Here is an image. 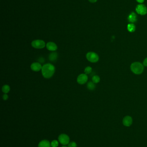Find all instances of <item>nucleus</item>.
<instances>
[{
	"label": "nucleus",
	"mask_w": 147,
	"mask_h": 147,
	"mask_svg": "<svg viewBox=\"0 0 147 147\" xmlns=\"http://www.w3.org/2000/svg\"><path fill=\"white\" fill-rule=\"evenodd\" d=\"M55 67L52 64L48 63L43 66L41 69V73L44 78L48 79L54 75L55 72Z\"/></svg>",
	"instance_id": "obj_1"
},
{
	"label": "nucleus",
	"mask_w": 147,
	"mask_h": 147,
	"mask_svg": "<svg viewBox=\"0 0 147 147\" xmlns=\"http://www.w3.org/2000/svg\"><path fill=\"white\" fill-rule=\"evenodd\" d=\"M131 70L135 75H140L144 71V65L139 62L132 63L130 66Z\"/></svg>",
	"instance_id": "obj_2"
},
{
	"label": "nucleus",
	"mask_w": 147,
	"mask_h": 147,
	"mask_svg": "<svg viewBox=\"0 0 147 147\" xmlns=\"http://www.w3.org/2000/svg\"><path fill=\"white\" fill-rule=\"evenodd\" d=\"M86 58L91 63H97L99 60V56L95 52H90L87 53Z\"/></svg>",
	"instance_id": "obj_3"
},
{
	"label": "nucleus",
	"mask_w": 147,
	"mask_h": 147,
	"mask_svg": "<svg viewBox=\"0 0 147 147\" xmlns=\"http://www.w3.org/2000/svg\"><path fill=\"white\" fill-rule=\"evenodd\" d=\"M58 139L61 144L63 145H66L68 144L70 142V138L66 134H61L58 138Z\"/></svg>",
	"instance_id": "obj_4"
},
{
	"label": "nucleus",
	"mask_w": 147,
	"mask_h": 147,
	"mask_svg": "<svg viewBox=\"0 0 147 147\" xmlns=\"http://www.w3.org/2000/svg\"><path fill=\"white\" fill-rule=\"evenodd\" d=\"M135 10L137 14L144 16L147 14V8L144 4H140L136 6Z\"/></svg>",
	"instance_id": "obj_5"
},
{
	"label": "nucleus",
	"mask_w": 147,
	"mask_h": 147,
	"mask_svg": "<svg viewBox=\"0 0 147 147\" xmlns=\"http://www.w3.org/2000/svg\"><path fill=\"white\" fill-rule=\"evenodd\" d=\"M32 47L36 49H42L46 46V43L44 41L41 40H36L32 42Z\"/></svg>",
	"instance_id": "obj_6"
},
{
	"label": "nucleus",
	"mask_w": 147,
	"mask_h": 147,
	"mask_svg": "<svg viewBox=\"0 0 147 147\" xmlns=\"http://www.w3.org/2000/svg\"><path fill=\"white\" fill-rule=\"evenodd\" d=\"M88 76L85 74H82L77 78V82L80 84H84L88 81Z\"/></svg>",
	"instance_id": "obj_7"
},
{
	"label": "nucleus",
	"mask_w": 147,
	"mask_h": 147,
	"mask_svg": "<svg viewBox=\"0 0 147 147\" xmlns=\"http://www.w3.org/2000/svg\"><path fill=\"white\" fill-rule=\"evenodd\" d=\"M132 118L129 116H126L122 120V124L125 127H129L131 126L132 124Z\"/></svg>",
	"instance_id": "obj_8"
},
{
	"label": "nucleus",
	"mask_w": 147,
	"mask_h": 147,
	"mask_svg": "<svg viewBox=\"0 0 147 147\" xmlns=\"http://www.w3.org/2000/svg\"><path fill=\"white\" fill-rule=\"evenodd\" d=\"M137 16L133 12L131 13L128 17V21L131 22V23H135L137 21Z\"/></svg>",
	"instance_id": "obj_9"
},
{
	"label": "nucleus",
	"mask_w": 147,
	"mask_h": 147,
	"mask_svg": "<svg viewBox=\"0 0 147 147\" xmlns=\"http://www.w3.org/2000/svg\"><path fill=\"white\" fill-rule=\"evenodd\" d=\"M46 47L48 50L51 51H54L58 49V47L56 44L53 42H49L46 45Z\"/></svg>",
	"instance_id": "obj_10"
},
{
	"label": "nucleus",
	"mask_w": 147,
	"mask_h": 147,
	"mask_svg": "<svg viewBox=\"0 0 147 147\" xmlns=\"http://www.w3.org/2000/svg\"><path fill=\"white\" fill-rule=\"evenodd\" d=\"M42 66L40 63H33L31 65V68L34 71H39L42 69Z\"/></svg>",
	"instance_id": "obj_11"
},
{
	"label": "nucleus",
	"mask_w": 147,
	"mask_h": 147,
	"mask_svg": "<svg viewBox=\"0 0 147 147\" xmlns=\"http://www.w3.org/2000/svg\"><path fill=\"white\" fill-rule=\"evenodd\" d=\"M38 147H51V143L48 140H42L39 143Z\"/></svg>",
	"instance_id": "obj_12"
},
{
	"label": "nucleus",
	"mask_w": 147,
	"mask_h": 147,
	"mask_svg": "<svg viewBox=\"0 0 147 147\" xmlns=\"http://www.w3.org/2000/svg\"><path fill=\"white\" fill-rule=\"evenodd\" d=\"M58 58V54L55 52H53L50 53L49 56V59L51 62H55Z\"/></svg>",
	"instance_id": "obj_13"
},
{
	"label": "nucleus",
	"mask_w": 147,
	"mask_h": 147,
	"mask_svg": "<svg viewBox=\"0 0 147 147\" xmlns=\"http://www.w3.org/2000/svg\"><path fill=\"white\" fill-rule=\"evenodd\" d=\"M135 26L133 23H130L127 26V30L130 32H133L135 30Z\"/></svg>",
	"instance_id": "obj_14"
},
{
	"label": "nucleus",
	"mask_w": 147,
	"mask_h": 147,
	"mask_svg": "<svg viewBox=\"0 0 147 147\" xmlns=\"http://www.w3.org/2000/svg\"><path fill=\"white\" fill-rule=\"evenodd\" d=\"M87 88L88 89L90 90H93L95 88V83H94L93 82H89L87 84Z\"/></svg>",
	"instance_id": "obj_15"
},
{
	"label": "nucleus",
	"mask_w": 147,
	"mask_h": 147,
	"mask_svg": "<svg viewBox=\"0 0 147 147\" xmlns=\"http://www.w3.org/2000/svg\"><path fill=\"white\" fill-rule=\"evenodd\" d=\"M2 92L4 93H9L10 90V87L9 86L7 85H5L4 86H3L2 87Z\"/></svg>",
	"instance_id": "obj_16"
},
{
	"label": "nucleus",
	"mask_w": 147,
	"mask_h": 147,
	"mask_svg": "<svg viewBox=\"0 0 147 147\" xmlns=\"http://www.w3.org/2000/svg\"><path fill=\"white\" fill-rule=\"evenodd\" d=\"M92 80L94 83H97L100 81V78L98 75H95L92 77Z\"/></svg>",
	"instance_id": "obj_17"
},
{
	"label": "nucleus",
	"mask_w": 147,
	"mask_h": 147,
	"mask_svg": "<svg viewBox=\"0 0 147 147\" xmlns=\"http://www.w3.org/2000/svg\"><path fill=\"white\" fill-rule=\"evenodd\" d=\"M51 147H58L59 145V142L56 140H53L51 143Z\"/></svg>",
	"instance_id": "obj_18"
},
{
	"label": "nucleus",
	"mask_w": 147,
	"mask_h": 147,
	"mask_svg": "<svg viewBox=\"0 0 147 147\" xmlns=\"http://www.w3.org/2000/svg\"><path fill=\"white\" fill-rule=\"evenodd\" d=\"M92 68L91 67L88 66V67L85 68L84 72L85 73V74H86V75L87 74H89L92 72Z\"/></svg>",
	"instance_id": "obj_19"
},
{
	"label": "nucleus",
	"mask_w": 147,
	"mask_h": 147,
	"mask_svg": "<svg viewBox=\"0 0 147 147\" xmlns=\"http://www.w3.org/2000/svg\"><path fill=\"white\" fill-rule=\"evenodd\" d=\"M77 144L75 142H70L68 144V147H77Z\"/></svg>",
	"instance_id": "obj_20"
},
{
	"label": "nucleus",
	"mask_w": 147,
	"mask_h": 147,
	"mask_svg": "<svg viewBox=\"0 0 147 147\" xmlns=\"http://www.w3.org/2000/svg\"><path fill=\"white\" fill-rule=\"evenodd\" d=\"M8 99V96L7 94H5L3 95V99L4 100H7Z\"/></svg>",
	"instance_id": "obj_21"
},
{
	"label": "nucleus",
	"mask_w": 147,
	"mask_h": 147,
	"mask_svg": "<svg viewBox=\"0 0 147 147\" xmlns=\"http://www.w3.org/2000/svg\"><path fill=\"white\" fill-rule=\"evenodd\" d=\"M143 65H144V66H145L147 67V58L144 59V60Z\"/></svg>",
	"instance_id": "obj_22"
},
{
	"label": "nucleus",
	"mask_w": 147,
	"mask_h": 147,
	"mask_svg": "<svg viewBox=\"0 0 147 147\" xmlns=\"http://www.w3.org/2000/svg\"><path fill=\"white\" fill-rule=\"evenodd\" d=\"M39 60V61L41 63H43L44 62V58H43L42 57L39 58V60Z\"/></svg>",
	"instance_id": "obj_23"
},
{
	"label": "nucleus",
	"mask_w": 147,
	"mask_h": 147,
	"mask_svg": "<svg viewBox=\"0 0 147 147\" xmlns=\"http://www.w3.org/2000/svg\"><path fill=\"white\" fill-rule=\"evenodd\" d=\"M136 1L138 3H140V4L143 3L144 1V0H136Z\"/></svg>",
	"instance_id": "obj_24"
},
{
	"label": "nucleus",
	"mask_w": 147,
	"mask_h": 147,
	"mask_svg": "<svg viewBox=\"0 0 147 147\" xmlns=\"http://www.w3.org/2000/svg\"><path fill=\"white\" fill-rule=\"evenodd\" d=\"M88 1L91 3H94L96 2L98 0H88Z\"/></svg>",
	"instance_id": "obj_25"
},
{
	"label": "nucleus",
	"mask_w": 147,
	"mask_h": 147,
	"mask_svg": "<svg viewBox=\"0 0 147 147\" xmlns=\"http://www.w3.org/2000/svg\"><path fill=\"white\" fill-rule=\"evenodd\" d=\"M67 147V146H66V145H63L62 146V147Z\"/></svg>",
	"instance_id": "obj_26"
}]
</instances>
